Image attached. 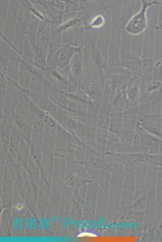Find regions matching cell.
Returning a JSON list of instances; mask_svg holds the SVG:
<instances>
[{
    "label": "cell",
    "instance_id": "cell-1",
    "mask_svg": "<svg viewBox=\"0 0 162 242\" xmlns=\"http://www.w3.org/2000/svg\"><path fill=\"white\" fill-rule=\"evenodd\" d=\"M157 3L154 1H142L141 8L139 11L130 18L126 25L125 30L131 35H139L145 32L148 26L147 11L149 7Z\"/></svg>",
    "mask_w": 162,
    "mask_h": 242
},
{
    "label": "cell",
    "instance_id": "cell-2",
    "mask_svg": "<svg viewBox=\"0 0 162 242\" xmlns=\"http://www.w3.org/2000/svg\"><path fill=\"white\" fill-rule=\"evenodd\" d=\"M119 67L127 70L132 77L141 78L143 74V58L126 48H121L119 52Z\"/></svg>",
    "mask_w": 162,
    "mask_h": 242
},
{
    "label": "cell",
    "instance_id": "cell-3",
    "mask_svg": "<svg viewBox=\"0 0 162 242\" xmlns=\"http://www.w3.org/2000/svg\"><path fill=\"white\" fill-rule=\"evenodd\" d=\"M141 78L131 77L127 83L126 94L129 107L126 111L138 113L141 96Z\"/></svg>",
    "mask_w": 162,
    "mask_h": 242
},
{
    "label": "cell",
    "instance_id": "cell-4",
    "mask_svg": "<svg viewBox=\"0 0 162 242\" xmlns=\"http://www.w3.org/2000/svg\"><path fill=\"white\" fill-rule=\"evenodd\" d=\"M127 83L117 90L111 97L110 100L111 114H123L128 109L129 103L126 94Z\"/></svg>",
    "mask_w": 162,
    "mask_h": 242
},
{
    "label": "cell",
    "instance_id": "cell-5",
    "mask_svg": "<svg viewBox=\"0 0 162 242\" xmlns=\"http://www.w3.org/2000/svg\"><path fill=\"white\" fill-rule=\"evenodd\" d=\"M105 22L104 15L101 13H99L96 15L91 21V26L94 29H101L104 26Z\"/></svg>",
    "mask_w": 162,
    "mask_h": 242
},
{
    "label": "cell",
    "instance_id": "cell-6",
    "mask_svg": "<svg viewBox=\"0 0 162 242\" xmlns=\"http://www.w3.org/2000/svg\"><path fill=\"white\" fill-rule=\"evenodd\" d=\"M23 207H24L23 204L20 203H17L15 206V210L17 211H20V210H22L23 209Z\"/></svg>",
    "mask_w": 162,
    "mask_h": 242
},
{
    "label": "cell",
    "instance_id": "cell-7",
    "mask_svg": "<svg viewBox=\"0 0 162 242\" xmlns=\"http://www.w3.org/2000/svg\"><path fill=\"white\" fill-rule=\"evenodd\" d=\"M94 237L95 236L94 234L91 233L89 232L83 233L80 234L79 237Z\"/></svg>",
    "mask_w": 162,
    "mask_h": 242
}]
</instances>
